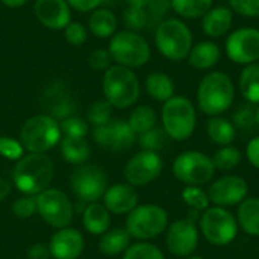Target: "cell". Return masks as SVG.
Returning a JSON list of instances; mask_svg holds the SVG:
<instances>
[{
  "label": "cell",
  "instance_id": "ba28073f",
  "mask_svg": "<svg viewBox=\"0 0 259 259\" xmlns=\"http://www.w3.org/2000/svg\"><path fill=\"white\" fill-rule=\"evenodd\" d=\"M168 226V215L162 206L146 203L137 205L126 219V231L140 241H147L159 237Z\"/></svg>",
  "mask_w": 259,
  "mask_h": 259
},
{
  "label": "cell",
  "instance_id": "8992f818",
  "mask_svg": "<svg viewBox=\"0 0 259 259\" xmlns=\"http://www.w3.org/2000/svg\"><path fill=\"white\" fill-rule=\"evenodd\" d=\"M59 121L47 114L30 117L20 131V141L29 153H47L61 143Z\"/></svg>",
  "mask_w": 259,
  "mask_h": 259
},
{
  "label": "cell",
  "instance_id": "11a10c76",
  "mask_svg": "<svg viewBox=\"0 0 259 259\" xmlns=\"http://www.w3.org/2000/svg\"><path fill=\"white\" fill-rule=\"evenodd\" d=\"M256 123H258V124H259V108H258V109H256Z\"/></svg>",
  "mask_w": 259,
  "mask_h": 259
},
{
  "label": "cell",
  "instance_id": "7dc6e473",
  "mask_svg": "<svg viewBox=\"0 0 259 259\" xmlns=\"http://www.w3.org/2000/svg\"><path fill=\"white\" fill-rule=\"evenodd\" d=\"M87 29L83 24L76 23V21H70L65 27V39L71 44V46H82L87 41Z\"/></svg>",
  "mask_w": 259,
  "mask_h": 259
},
{
  "label": "cell",
  "instance_id": "ac0fdd59",
  "mask_svg": "<svg viewBox=\"0 0 259 259\" xmlns=\"http://www.w3.org/2000/svg\"><path fill=\"white\" fill-rule=\"evenodd\" d=\"M83 249V235L70 226L58 229L49 241L50 256L53 259H77L82 255Z\"/></svg>",
  "mask_w": 259,
  "mask_h": 259
},
{
  "label": "cell",
  "instance_id": "60d3db41",
  "mask_svg": "<svg viewBox=\"0 0 259 259\" xmlns=\"http://www.w3.org/2000/svg\"><path fill=\"white\" fill-rule=\"evenodd\" d=\"M0 156L8 161H20L24 156V147L20 140L0 137Z\"/></svg>",
  "mask_w": 259,
  "mask_h": 259
},
{
  "label": "cell",
  "instance_id": "9a60e30c",
  "mask_svg": "<svg viewBox=\"0 0 259 259\" xmlns=\"http://www.w3.org/2000/svg\"><path fill=\"white\" fill-rule=\"evenodd\" d=\"M94 141L109 152H126L137 141V134L132 131L126 120H111L105 126L94 127Z\"/></svg>",
  "mask_w": 259,
  "mask_h": 259
},
{
  "label": "cell",
  "instance_id": "816d5d0a",
  "mask_svg": "<svg viewBox=\"0 0 259 259\" xmlns=\"http://www.w3.org/2000/svg\"><path fill=\"white\" fill-rule=\"evenodd\" d=\"M11 191H12V182L8 181L6 178L0 176V202L6 200L9 197Z\"/></svg>",
  "mask_w": 259,
  "mask_h": 259
},
{
  "label": "cell",
  "instance_id": "681fc988",
  "mask_svg": "<svg viewBox=\"0 0 259 259\" xmlns=\"http://www.w3.org/2000/svg\"><path fill=\"white\" fill-rule=\"evenodd\" d=\"M246 156H247L249 162H250L255 168H259V137L252 138V140L247 143Z\"/></svg>",
  "mask_w": 259,
  "mask_h": 259
},
{
  "label": "cell",
  "instance_id": "484cf974",
  "mask_svg": "<svg viewBox=\"0 0 259 259\" xmlns=\"http://www.w3.org/2000/svg\"><path fill=\"white\" fill-rule=\"evenodd\" d=\"M131 235L126 229L117 228L100 235L99 249L105 256H117L127 250L131 246Z\"/></svg>",
  "mask_w": 259,
  "mask_h": 259
},
{
  "label": "cell",
  "instance_id": "d6986e66",
  "mask_svg": "<svg viewBox=\"0 0 259 259\" xmlns=\"http://www.w3.org/2000/svg\"><path fill=\"white\" fill-rule=\"evenodd\" d=\"M41 105L46 109L47 115L55 120H64L76 111V102L70 91L61 83L56 82L50 85L41 96Z\"/></svg>",
  "mask_w": 259,
  "mask_h": 259
},
{
  "label": "cell",
  "instance_id": "c3c4849f",
  "mask_svg": "<svg viewBox=\"0 0 259 259\" xmlns=\"http://www.w3.org/2000/svg\"><path fill=\"white\" fill-rule=\"evenodd\" d=\"M103 0H67V3L70 5V8L79 11V12H90V11H96Z\"/></svg>",
  "mask_w": 259,
  "mask_h": 259
},
{
  "label": "cell",
  "instance_id": "d4e9b609",
  "mask_svg": "<svg viewBox=\"0 0 259 259\" xmlns=\"http://www.w3.org/2000/svg\"><path fill=\"white\" fill-rule=\"evenodd\" d=\"M237 222L241 229L252 237H259V199L246 197L237 211Z\"/></svg>",
  "mask_w": 259,
  "mask_h": 259
},
{
  "label": "cell",
  "instance_id": "836d02e7",
  "mask_svg": "<svg viewBox=\"0 0 259 259\" xmlns=\"http://www.w3.org/2000/svg\"><path fill=\"white\" fill-rule=\"evenodd\" d=\"M243 159V155L240 152V149L232 147V146H223L222 149H219L212 158V164L215 168L222 170V171H229L234 170L235 167L240 165Z\"/></svg>",
  "mask_w": 259,
  "mask_h": 259
},
{
  "label": "cell",
  "instance_id": "f1b7e54d",
  "mask_svg": "<svg viewBox=\"0 0 259 259\" xmlns=\"http://www.w3.org/2000/svg\"><path fill=\"white\" fill-rule=\"evenodd\" d=\"M241 96L252 105L259 103V62L244 65L238 80Z\"/></svg>",
  "mask_w": 259,
  "mask_h": 259
},
{
  "label": "cell",
  "instance_id": "e575fe53",
  "mask_svg": "<svg viewBox=\"0 0 259 259\" xmlns=\"http://www.w3.org/2000/svg\"><path fill=\"white\" fill-rule=\"evenodd\" d=\"M182 200L187 206L191 208V211H196L199 214L208 209L211 203L208 193L196 185H188L182 190Z\"/></svg>",
  "mask_w": 259,
  "mask_h": 259
},
{
  "label": "cell",
  "instance_id": "4316f807",
  "mask_svg": "<svg viewBox=\"0 0 259 259\" xmlns=\"http://www.w3.org/2000/svg\"><path fill=\"white\" fill-rule=\"evenodd\" d=\"M146 90L153 100L162 103H165L175 96V83L171 77L162 71H153L147 76Z\"/></svg>",
  "mask_w": 259,
  "mask_h": 259
},
{
  "label": "cell",
  "instance_id": "f546056e",
  "mask_svg": "<svg viewBox=\"0 0 259 259\" xmlns=\"http://www.w3.org/2000/svg\"><path fill=\"white\" fill-rule=\"evenodd\" d=\"M90 146L85 138H70L64 137L61 140V155L73 165H82L90 158Z\"/></svg>",
  "mask_w": 259,
  "mask_h": 259
},
{
  "label": "cell",
  "instance_id": "db71d44e",
  "mask_svg": "<svg viewBox=\"0 0 259 259\" xmlns=\"http://www.w3.org/2000/svg\"><path fill=\"white\" fill-rule=\"evenodd\" d=\"M129 3V6H137V8H147V5L152 0H126Z\"/></svg>",
  "mask_w": 259,
  "mask_h": 259
},
{
  "label": "cell",
  "instance_id": "30bf717a",
  "mask_svg": "<svg viewBox=\"0 0 259 259\" xmlns=\"http://www.w3.org/2000/svg\"><path fill=\"white\" fill-rule=\"evenodd\" d=\"M70 188L79 200L96 203L103 197L108 188V176L99 165L82 164L73 170L70 176Z\"/></svg>",
  "mask_w": 259,
  "mask_h": 259
},
{
  "label": "cell",
  "instance_id": "f5cc1de1",
  "mask_svg": "<svg viewBox=\"0 0 259 259\" xmlns=\"http://www.w3.org/2000/svg\"><path fill=\"white\" fill-rule=\"evenodd\" d=\"M27 2L29 0H2V3L6 5V6H9V8H20L24 3H27Z\"/></svg>",
  "mask_w": 259,
  "mask_h": 259
},
{
  "label": "cell",
  "instance_id": "ffe728a7",
  "mask_svg": "<svg viewBox=\"0 0 259 259\" xmlns=\"http://www.w3.org/2000/svg\"><path fill=\"white\" fill-rule=\"evenodd\" d=\"M33 9L38 21L49 29H65L71 21V11L67 0H36Z\"/></svg>",
  "mask_w": 259,
  "mask_h": 259
},
{
  "label": "cell",
  "instance_id": "d6a6232c",
  "mask_svg": "<svg viewBox=\"0 0 259 259\" xmlns=\"http://www.w3.org/2000/svg\"><path fill=\"white\" fill-rule=\"evenodd\" d=\"M156 121H158V117H156V112L152 106H147V105H141V106H137L131 115H129V126L132 127V131L137 134V135H141L150 129H153L156 126Z\"/></svg>",
  "mask_w": 259,
  "mask_h": 259
},
{
  "label": "cell",
  "instance_id": "b9f144b4",
  "mask_svg": "<svg viewBox=\"0 0 259 259\" xmlns=\"http://www.w3.org/2000/svg\"><path fill=\"white\" fill-rule=\"evenodd\" d=\"M170 9H171L170 0H152L146 8L147 24H155L158 27V24L165 20L164 17L170 12Z\"/></svg>",
  "mask_w": 259,
  "mask_h": 259
},
{
  "label": "cell",
  "instance_id": "3957f363",
  "mask_svg": "<svg viewBox=\"0 0 259 259\" xmlns=\"http://www.w3.org/2000/svg\"><path fill=\"white\" fill-rule=\"evenodd\" d=\"M155 44L162 56L173 62L185 61L193 47V32L179 18H165L155 29Z\"/></svg>",
  "mask_w": 259,
  "mask_h": 259
},
{
  "label": "cell",
  "instance_id": "7bdbcfd3",
  "mask_svg": "<svg viewBox=\"0 0 259 259\" xmlns=\"http://www.w3.org/2000/svg\"><path fill=\"white\" fill-rule=\"evenodd\" d=\"M11 211L18 219H29L36 214V196H21L14 200Z\"/></svg>",
  "mask_w": 259,
  "mask_h": 259
},
{
  "label": "cell",
  "instance_id": "74e56055",
  "mask_svg": "<svg viewBox=\"0 0 259 259\" xmlns=\"http://www.w3.org/2000/svg\"><path fill=\"white\" fill-rule=\"evenodd\" d=\"M167 141V134L164 132L162 127L155 126L153 129L141 134L138 137V144L143 150H150V152H158L165 146Z\"/></svg>",
  "mask_w": 259,
  "mask_h": 259
},
{
  "label": "cell",
  "instance_id": "4fadbf2b",
  "mask_svg": "<svg viewBox=\"0 0 259 259\" xmlns=\"http://www.w3.org/2000/svg\"><path fill=\"white\" fill-rule=\"evenodd\" d=\"M225 50L228 58L240 65H249L259 61V29L240 27L226 38Z\"/></svg>",
  "mask_w": 259,
  "mask_h": 259
},
{
  "label": "cell",
  "instance_id": "d590c367",
  "mask_svg": "<svg viewBox=\"0 0 259 259\" xmlns=\"http://www.w3.org/2000/svg\"><path fill=\"white\" fill-rule=\"evenodd\" d=\"M123 259H165L164 253L155 244L147 241H140L134 246H129L124 252Z\"/></svg>",
  "mask_w": 259,
  "mask_h": 259
},
{
  "label": "cell",
  "instance_id": "7a4b0ae2",
  "mask_svg": "<svg viewBox=\"0 0 259 259\" xmlns=\"http://www.w3.org/2000/svg\"><path fill=\"white\" fill-rule=\"evenodd\" d=\"M235 100V87L229 74L223 71H211L203 76L197 88V106L209 115H222Z\"/></svg>",
  "mask_w": 259,
  "mask_h": 259
},
{
  "label": "cell",
  "instance_id": "cb8c5ba5",
  "mask_svg": "<svg viewBox=\"0 0 259 259\" xmlns=\"http://www.w3.org/2000/svg\"><path fill=\"white\" fill-rule=\"evenodd\" d=\"M82 225L91 235H103L111 226V212L100 203H88L82 214Z\"/></svg>",
  "mask_w": 259,
  "mask_h": 259
},
{
  "label": "cell",
  "instance_id": "7402d4cb",
  "mask_svg": "<svg viewBox=\"0 0 259 259\" xmlns=\"http://www.w3.org/2000/svg\"><path fill=\"white\" fill-rule=\"evenodd\" d=\"M234 23V11L229 6H212L202 17V30L209 38H220L229 32Z\"/></svg>",
  "mask_w": 259,
  "mask_h": 259
},
{
  "label": "cell",
  "instance_id": "277c9868",
  "mask_svg": "<svg viewBox=\"0 0 259 259\" xmlns=\"http://www.w3.org/2000/svg\"><path fill=\"white\" fill-rule=\"evenodd\" d=\"M103 94L112 108L126 109L140 97V80L132 68L111 65L103 74Z\"/></svg>",
  "mask_w": 259,
  "mask_h": 259
},
{
  "label": "cell",
  "instance_id": "2e32d148",
  "mask_svg": "<svg viewBox=\"0 0 259 259\" xmlns=\"http://www.w3.org/2000/svg\"><path fill=\"white\" fill-rule=\"evenodd\" d=\"M167 249L175 256H190L199 244V229L190 217L176 220L170 225L165 237Z\"/></svg>",
  "mask_w": 259,
  "mask_h": 259
},
{
  "label": "cell",
  "instance_id": "6da1fadb",
  "mask_svg": "<svg viewBox=\"0 0 259 259\" xmlns=\"http://www.w3.org/2000/svg\"><path fill=\"white\" fill-rule=\"evenodd\" d=\"M55 165L46 153H27L15 162L12 185L24 196H38L53 181Z\"/></svg>",
  "mask_w": 259,
  "mask_h": 259
},
{
  "label": "cell",
  "instance_id": "9c48e42d",
  "mask_svg": "<svg viewBox=\"0 0 259 259\" xmlns=\"http://www.w3.org/2000/svg\"><path fill=\"white\" fill-rule=\"evenodd\" d=\"M200 231L214 246L231 244L238 234V223L232 212L222 206H209L200 215Z\"/></svg>",
  "mask_w": 259,
  "mask_h": 259
},
{
  "label": "cell",
  "instance_id": "603a6c76",
  "mask_svg": "<svg viewBox=\"0 0 259 259\" xmlns=\"http://www.w3.org/2000/svg\"><path fill=\"white\" fill-rule=\"evenodd\" d=\"M220 58H222V50L217 42L200 41L193 44L187 59L190 65L196 70H211L219 64Z\"/></svg>",
  "mask_w": 259,
  "mask_h": 259
},
{
  "label": "cell",
  "instance_id": "44dd1931",
  "mask_svg": "<svg viewBox=\"0 0 259 259\" xmlns=\"http://www.w3.org/2000/svg\"><path fill=\"white\" fill-rule=\"evenodd\" d=\"M103 206L115 215L129 214L138 205V193L129 184H115L108 187L103 194Z\"/></svg>",
  "mask_w": 259,
  "mask_h": 259
},
{
  "label": "cell",
  "instance_id": "f907efd6",
  "mask_svg": "<svg viewBox=\"0 0 259 259\" xmlns=\"http://www.w3.org/2000/svg\"><path fill=\"white\" fill-rule=\"evenodd\" d=\"M27 258L29 259H49L50 258L49 244H44V243H36V244H32V246L27 249Z\"/></svg>",
  "mask_w": 259,
  "mask_h": 259
},
{
  "label": "cell",
  "instance_id": "9f6ffc18",
  "mask_svg": "<svg viewBox=\"0 0 259 259\" xmlns=\"http://www.w3.org/2000/svg\"><path fill=\"white\" fill-rule=\"evenodd\" d=\"M188 259H205V258H202V256H193V258H188Z\"/></svg>",
  "mask_w": 259,
  "mask_h": 259
},
{
  "label": "cell",
  "instance_id": "8d00e7d4",
  "mask_svg": "<svg viewBox=\"0 0 259 259\" xmlns=\"http://www.w3.org/2000/svg\"><path fill=\"white\" fill-rule=\"evenodd\" d=\"M88 121L94 126H105L112 120V106L106 100H97L88 108Z\"/></svg>",
  "mask_w": 259,
  "mask_h": 259
},
{
  "label": "cell",
  "instance_id": "f6af8a7d",
  "mask_svg": "<svg viewBox=\"0 0 259 259\" xmlns=\"http://www.w3.org/2000/svg\"><path fill=\"white\" fill-rule=\"evenodd\" d=\"M229 8L243 17H259V0H229Z\"/></svg>",
  "mask_w": 259,
  "mask_h": 259
},
{
  "label": "cell",
  "instance_id": "ab89813d",
  "mask_svg": "<svg viewBox=\"0 0 259 259\" xmlns=\"http://www.w3.org/2000/svg\"><path fill=\"white\" fill-rule=\"evenodd\" d=\"M123 23L132 32H138V30L144 29L147 26V12H146V8L129 6L123 12Z\"/></svg>",
  "mask_w": 259,
  "mask_h": 259
},
{
  "label": "cell",
  "instance_id": "5b68a950",
  "mask_svg": "<svg viewBox=\"0 0 259 259\" xmlns=\"http://www.w3.org/2000/svg\"><path fill=\"white\" fill-rule=\"evenodd\" d=\"M161 121L168 138L175 141H185L194 134L196 129V108L190 99L184 96H173L162 106Z\"/></svg>",
  "mask_w": 259,
  "mask_h": 259
},
{
  "label": "cell",
  "instance_id": "bcb514c9",
  "mask_svg": "<svg viewBox=\"0 0 259 259\" xmlns=\"http://www.w3.org/2000/svg\"><path fill=\"white\" fill-rule=\"evenodd\" d=\"M111 62H112V56L109 50H105V49L93 50L91 55L88 56V64L96 71H106L111 67Z\"/></svg>",
  "mask_w": 259,
  "mask_h": 259
},
{
  "label": "cell",
  "instance_id": "8fae6325",
  "mask_svg": "<svg viewBox=\"0 0 259 259\" xmlns=\"http://www.w3.org/2000/svg\"><path fill=\"white\" fill-rule=\"evenodd\" d=\"M171 170L178 181L196 187L208 184L215 173L212 159L196 150H188L176 156Z\"/></svg>",
  "mask_w": 259,
  "mask_h": 259
},
{
  "label": "cell",
  "instance_id": "83f0119b",
  "mask_svg": "<svg viewBox=\"0 0 259 259\" xmlns=\"http://www.w3.org/2000/svg\"><path fill=\"white\" fill-rule=\"evenodd\" d=\"M206 132L212 143L219 146H229L237 135V127L234 123L222 115L211 117L206 123Z\"/></svg>",
  "mask_w": 259,
  "mask_h": 259
},
{
  "label": "cell",
  "instance_id": "5bb4252c",
  "mask_svg": "<svg viewBox=\"0 0 259 259\" xmlns=\"http://www.w3.org/2000/svg\"><path fill=\"white\" fill-rule=\"evenodd\" d=\"M164 162L158 152L141 150L124 165V178L132 187H144L159 178Z\"/></svg>",
  "mask_w": 259,
  "mask_h": 259
},
{
  "label": "cell",
  "instance_id": "f35d334b",
  "mask_svg": "<svg viewBox=\"0 0 259 259\" xmlns=\"http://www.w3.org/2000/svg\"><path fill=\"white\" fill-rule=\"evenodd\" d=\"M61 132L64 137H70V138H85L88 134V123L77 117V115H70L67 118H64L61 123Z\"/></svg>",
  "mask_w": 259,
  "mask_h": 259
},
{
  "label": "cell",
  "instance_id": "1f68e13d",
  "mask_svg": "<svg viewBox=\"0 0 259 259\" xmlns=\"http://www.w3.org/2000/svg\"><path fill=\"white\" fill-rule=\"evenodd\" d=\"M171 9L182 18L196 20L203 17L214 5V0H170Z\"/></svg>",
  "mask_w": 259,
  "mask_h": 259
},
{
  "label": "cell",
  "instance_id": "52a82bcc",
  "mask_svg": "<svg viewBox=\"0 0 259 259\" xmlns=\"http://www.w3.org/2000/svg\"><path fill=\"white\" fill-rule=\"evenodd\" d=\"M109 53L112 61L127 68H138L149 62L152 50L147 39L138 32L121 30L111 36Z\"/></svg>",
  "mask_w": 259,
  "mask_h": 259
},
{
  "label": "cell",
  "instance_id": "4dcf8cb0",
  "mask_svg": "<svg viewBox=\"0 0 259 259\" xmlns=\"http://www.w3.org/2000/svg\"><path fill=\"white\" fill-rule=\"evenodd\" d=\"M88 26L97 38H109L115 33L117 17L109 9H96L88 18Z\"/></svg>",
  "mask_w": 259,
  "mask_h": 259
},
{
  "label": "cell",
  "instance_id": "7c38bea8",
  "mask_svg": "<svg viewBox=\"0 0 259 259\" xmlns=\"http://www.w3.org/2000/svg\"><path fill=\"white\" fill-rule=\"evenodd\" d=\"M36 212L52 228H68L74 209L68 196L56 188H47L36 196Z\"/></svg>",
  "mask_w": 259,
  "mask_h": 259
},
{
  "label": "cell",
  "instance_id": "ee69618b",
  "mask_svg": "<svg viewBox=\"0 0 259 259\" xmlns=\"http://www.w3.org/2000/svg\"><path fill=\"white\" fill-rule=\"evenodd\" d=\"M232 123L235 127L247 129L256 123V109L250 105H241L232 115Z\"/></svg>",
  "mask_w": 259,
  "mask_h": 259
},
{
  "label": "cell",
  "instance_id": "e0dca14e",
  "mask_svg": "<svg viewBox=\"0 0 259 259\" xmlns=\"http://www.w3.org/2000/svg\"><path fill=\"white\" fill-rule=\"evenodd\" d=\"M206 193L209 196V200L217 206H234L240 205L247 197L249 185L241 176L229 175L212 182Z\"/></svg>",
  "mask_w": 259,
  "mask_h": 259
}]
</instances>
